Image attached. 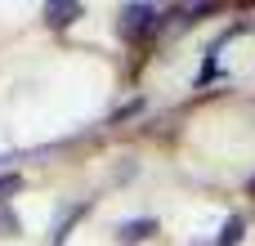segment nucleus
Returning <instances> with one entry per match:
<instances>
[{"mask_svg": "<svg viewBox=\"0 0 255 246\" xmlns=\"http://www.w3.org/2000/svg\"><path fill=\"white\" fill-rule=\"evenodd\" d=\"M18 188H22V179H18V175H0V202H9Z\"/></svg>", "mask_w": 255, "mask_h": 246, "instance_id": "39448f33", "label": "nucleus"}, {"mask_svg": "<svg viewBox=\"0 0 255 246\" xmlns=\"http://www.w3.org/2000/svg\"><path fill=\"white\" fill-rule=\"evenodd\" d=\"M117 233H121V242H143V238L157 233V220H130V224H121Z\"/></svg>", "mask_w": 255, "mask_h": 246, "instance_id": "7ed1b4c3", "label": "nucleus"}, {"mask_svg": "<svg viewBox=\"0 0 255 246\" xmlns=\"http://www.w3.org/2000/svg\"><path fill=\"white\" fill-rule=\"evenodd\" d=\"M242 233H247V220H242V215H229V220H224V233H220V246H238Z\"/></svg>", "mask_w": 255, "mask_h": 246, "instance_id": "20e7f679", "label": "nucleus"}, {"mask_svg": "<svg viewBox=\"0 0 255 246\" xmlns=\"http://www.w3.org/2000/svg\"><path fill=\"white\" fill-rule=\"evenodd\" d=\"M247 193H251V197H255V179H251V188H247Z\"/></svg>", "mask_w": 255, "mask_h": 246, "instance_id": "423d86ee", "label": "nucleus"}, {"mask_svg": "<svg viewBox=\"0 0 255 246\" xmlns=\"http://www.w3.org/2000/svg\"><path fill=\"white\" fill-rule=\"evenodd\" d=\"M117 27H121L126 40H139V36H148V31L157 27V9H152V4H126Z\"/></svg>", "mask_w": 255, "mask_h": 246, "instance_id": "f257e3e1", "label": "nucleus"}, {"mask_svg": "<svg viewBox=\"0 0 255 246\" xmlns=\"http://www.w3.org/2000/svg\"><path fill=\"white\" fill-rule=\"evenodd\" d=\"M81 13H85V9H81L76 0H63V4H45V22H49V27H72Z\"/></svg>", "mask_w": 255, "mask_h": 246, "instance_id": "f03ea898", "label": "nucleus"}]
</instances>
